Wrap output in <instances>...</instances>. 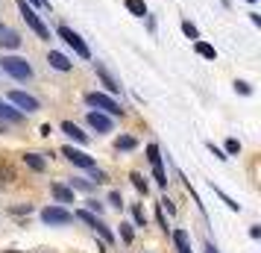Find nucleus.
I'll list each match as a JSON object with an SVG mask.
<instances>
[{
	"label": "nucleus",
	"instance_id": "f257e3e1",
	"mask_svg": "<svg viewBox=\"0 0 261 253\" xmlns=\"http://www.w3.org/2000/svg\"><path fill=\"white\" fill-rule=\"evenodd\" d=\"M0 71L15 77V80H33V65L24 56H3L0 59Z\"/></svg>",
	"mask_w": 261,
	"mask_h": 253
},
{
	"label": "nucleus",
	"instance_id": "f03ea898",
	"mask_svg": "<svg viewBox=\"0 0 261 253\" xmlns=\"http://www.w3.org/2000/svg\"><path fill=\"white\" fill-rule=\"evenodd\" d=\"M56 36H59L62 41H65V44H68V48H71L76 56H80V59H91V50H88V44L83 41V36H80L76 30L59 24V27H56Z\"/></svg>",
	"mask_w": 261,
	"mask_h": 253
},
{
	"label": "nucleus",
	"instance_id": "7ed1b4c3",
	"mask_svg": "<svg viewBox=\"0 0 261 253\" xmlns=\"http://www.w3.org/2000/svg\"><path fill=\"white\" fill-rule=\"evenodd\" d=\"M85 103L94 106L97 112H106V115H123V109H120L118 100L112 95H103V91H88L85 95Z\"/></svg>",
	"mask_w": 261,
	"mask_h": 253
},
{
	"label": "nucleus",
	"instance_id": "20e7f679",
	"mask_svg": "<svg viewBox=\"0 0 261 253\" xmlns=\"http://www.w3.org/2000/svg\"><path fill=\"white\" fill-rule=\"evenodd\" d=\"M18 9H21V18L27 21V27H30V30H33V33H36L38 38L50 41V30H47V24H44V21H41V18L36 15V9H33V6H27V0H18Z\"/></svg>",
	"mask_w": 261,
	"mask_h": 253
},
{
	"label": "nucleus",
	"instance_id": "39448f33",
	"mask_svg": "<svg viewBox=\"0 0 261 253\" xmlns=\"http://www.w3.org/2000/svg\"><path fill=\"white\" fill-rule=\"evenodd\" d=\"M41 221L50 227H65L73 221V212H68L65 206H47V209H41Z\"/></svg>",
	"mask_w": 261,
	"mask_h": 253
},
{
	"label": "nucleus",
	"instance_id": "423d86ee",
	"mask_svg": "<svg viewBox=\"0 0 261 253\" xmlns=\"http://www.w3.org/2000/svg\"><path fill=\"white\" fill-rule=\"evenodd\" d=\"M147 159H150V165H153L155 182H159L162 189H167V174H165V165H162V150H159V145H155V142H150V145H147Z\"/></svg>",
	"mask_w": 261,
	"mask_h": 253
},
{
	"label": "nucleus",
	"instance_id": "0eeeda50",
	"mask_svg": "<svg viewBox=\"0 0 261 253\" xmlns=\"http://www.w3.org/2000/svg\"><path fill=\"white\" fill-rule=\"evenodd\" d=\"M9 100H12L15 106L21 109V112H38V109H41L38 97L27 95V91H9Z\"/></svg>",
	"mask_w": 261,
	"mask_h": 253
},
{
	"label": "nucleus",
	"instance_id": "6e6552de",
	"mask_svg": "<svg viewBox=\"0 0 261 253\" xmlns=\"http://www.w3.org/2000/svg\"><path fill=\"white\" fill-rule=\"evenodd\" d=\"M62 156L68 159V162H73L76 168H85V171L94 168V159L88 156V153H83V150H73V147H62Z\"/></svg>",
	"mask_w": 261,
	"mask_h": 253
},
{
	"label": "nucleus",
	"instance_id": "1a4fd4ad",
	"mask_svg": "<svg viewBox=\"0 0 261 253\" xmlns=\"http://www.w3.org/2000/svg\"><path fill=\"white\" fill-rule=\"evenodd\" d=\"M47 65L53 68V71H62V74L73 71V62L68 59L65 53H59V50H50V53H47Z\"/></svg>",
	"mask_w": 261,
	"mask_h": 253
},
{
	"label": "nucleus",
	"instance_id": "9d476101",
	"mask_svg": "<svg viewBox=\"0 0 261 253\" xmlns=\"http://www.w3.org/2000/svg\"><path fill=\"white\" fill-rule=\"evenodd\" d=\"M94 71H97V77H100V83L106 85V91H109V95H118V91H120V85H118V80H115V77L109 74V68L103 65V62H97V65H94Z\"/></svg>",
	"mask_w": 261,
	"mask_h": 253
},
{
	"label": "nucleus",
	"instance_id": "9b49d317",
	"mask_svg": "<svg viewBox=\"0 0 261 253\" xmlns=\"http://www.w3.org/2000/svg\"><path fill=\"white\" fill-rule=\"evenodd\" d=\"M21 44H24V38L18 36L15 30H9V27H6V30L0 33V48H3V50H18Z\"/></svg>",
	"mask_w": 261,
	"mask_h": 253
},
{
	"label": "nucleus",
	"instance_id": "f8f14e48",
	"mask_svg": "<svg viewBox=\"0 0 261 253\" xmlns=\"http://www.w3.org/2000/svg\"><path fill=\"white\" fill-rule=\"evenodd\" d=\"M88 124L94 130H100V133H112V118L106 112H88Z\"/></svg>",
	"mask_w": 261,
	"mask_h": 253
},
{
	"label": "nucleus",
	"instance_id": "ddd939ff",
	"mask_svg": "<svg viewBox=\"0 0 261 253\" xmlns=\"http://www.w3.org/2000/svg\"><path fill=\"white\" fill-rule=\"evenodd\" d=\"M50 194H53L59 203H73V189L62 186V182H53V186H50Z\"/></svg>",
	"mask_w": 261,
	"mask_h": 253
},
{
	"label": "nucleus",
	"instance_id": "4468645a",
	"mask_svg": "<svg viewBox=\"0 0 261 253\" xmlns=\"http://www.w3.org/2000/svg\"><path fill=\"white\" fill-rule=\"evenodd\" d=\"M0 118L9 121V124H18V121H24V112L21 109H12L6 100H0Z\"/></svg>",
	"mask_w": 261,
	"mask_h": 253
},
{
	"label": "nucleus",
	"instance_id": "2eb2a0df",
	"mask_svg": "<svg viewBox=\"0 0 261 253\" xmlns=\"http://www.w3.org/2000/svg\"><path fill=\"white\" fill-rule=\"evenodd\" d=\"M194 53H197V56H202V59H208V62L217 59V50H214L208 41H202V38H197V41H194Z\"/></svg>",
	"mask_w": 261,
	"mask_h": 253
},
{
	"label": "nucleus",
	"instance_id": "dca6fc26",
	"mask_svg": "<svg viewBox=\"0 0 261 253\" xmlns=\"http://www.w3.org/2000/svg\"><path fill=\"white\" fill-rule=\"evenodd\" d=\"M62 133H68V135L73 139V142H80V145H85V142H88V135H85L83 130H80V127L73 124V121H65V124H62Z\"/></svg>",
	"mask_w": 261,
	"mask_h": 253
},
{
	"label": "nucleus",
	"instance_id": "f3484780",
	"mask_svg": "<svg viewBox=\"0 0 261 253\" xmlns=\"http://www.w3.org/2000/svg\"><path fill=\"white\" fill-rule=\"evenodd\" d=\"M24 162H27V168H33V171L47 168V159L41 156V153H24Z\"/></svg>",
	"mask_w": 261,
	"mask_h": 253
},
{
	"label": "nucleus",
	"instance_id": "a211bd4d",
	"mask_svg": "<svg viewBox=\"0 0 261 253\" xmlns=\"http://www.w3.org/2000/svg\"><path fill=\"white\" fill-rule=\"evenodd\" d=\"M123 6H126L129 15H135V18H147V3H144V0H123Z\"/></svg>",
	"mask_w": 261,
	"mask_h": 253
},
{
	"label": "nucleus",
	"instance_id": "6ab92c4d",
	"mask_svg": "<svg viewBox=\"0 0 261 253\" xmlns=\"http://www.w3.org/2000/svg\"><path fill=\"white\" fill-rule=\"evenodd\" d=\"M173 244H176V250H179V253H191L188 233H185V229H173Z\"/></svg>",
	"mask_w": 261,
	"mask_h": 253
},
{
	"label": "nucleus",
	"instance_id": "aec40b11",
	"mask_svg": "<svg viewBox=\"0 0 261 253\" xmlns=\"http://www.w3.org/2000/svg\"><path fill=\"white\" fill-rule=\"evenodd\" d=\"M12 180H15V168L3 156H0V186H9Z\"/></svg>",
	"mask_w": 261,
	"mask_h": 253
},
{
	"label": "nucleus",
	"instance_id": "412c9836",
	"mask_svg": "<svg viewBox=\"0 0 261 253\" xmlns=\"http://www.w3.org/2000/svg\"><path fill=\"white\" fill-rule=\"evenodd\" d=\"M135 147H138V142L132 135H120L118 142H115V150H135Z\"/></svg>",
	"mask_w": 261,
	"mask_h": 253
},
{
	"label": "nucleus",
	"instance_id": "4be33fe9",
	"mask_svg": "<svg viewBox=\"0 0 261 253\" xmlns=\"http://www.w3.org/2000/svg\"><path fill=\"white\" fill-rule=\"evenodd\" d=\"M182 33H185L191 41H197V38H200V30H197V24H191V21H182Z\"/></svg>",
	"mask_w": 261,
	"mask_h": 253
},
{
	"label": "nucleus",
	"instance_id": "5701e85b",
	"mask_svg": "<svg viewBox=\"0 0 261 253\" xmlns=\"http://www.w3.org/2000/svg\"><path fill=\"white\" fill-rule=\"evenodd\" d=\"M129 180H132V186H135V189H138L141 194H147V180H144V177L138 174V171H132V174H129Z\"/></svg>",
	"mask_w": 261,
	"mask_h": 253
},
{
	"label": "nucleus",
	"instance_id": "b1692460",
	"mask_svg": "<svg viewBox=\"0 0 261 253\" xmlns=\"http://www.w3.org/2000/svg\"><path fill=\"white\" fill-rule=\"evenodd\" d=\"M71 189H80V192H91V189H94V182H91V180H76V177H73V180H71Z\"/></svg>",
	"mask_w": 261,
	"mask_h": 253
},
{
	"label": "nucleus",
	"instance_id": "393cba45",
	"mask_svg": "<svg viewBox=\"0 0 261 253\" xmlns=\"http://www.w3.org/2000/svg\"><path fill=\"white\" fill-rule=\"evenodd\" d=\"M212 189H214V194H220V200H223V203L229 206V209H235V212H238V209H241V206H238L235 200H232V197H229V194H223V192H220V189H217V186H214V182H212Z\"/></svg>",
	"mask_w": 261,
	"mask_h": 253
},
{
	"label": "nucleus",
	"instance_id": "a878e982",
	"mask_svg": "<svg viewBox=\"0 0 261 253\" xmlns=\"http://www.w3.org/2000/svg\"><path fill=\"white\" fill-rule=\"evenodd\" d=\"M132 218H135V224H138V227H144V224H147V215H144V209L138 203L132 206Z\"/></svg>",
	"mask_w": 261,
	"mask_h": 253
},
{
	"label": "nucleus",
	"instance_id": "bb28decb",
	"mask_svg": "<svg viewBox=\"0 0 261 253\" xmlns=\"http://www.w3.org/2000/svg\"><path fill=\"white\" fill-rule=\"evenodd\" d=\"M94 229H97V233H100V236H103V239L109 241V244H112V241H115V236H112V229H109L106 224H103V221H97V227H94Z\"/></svg>",
	"mask_w": 261,
	"mask_h": 253
},
{
	"label": "nucleus",
	"instance_id": "cd10ccee",
	"mask_svg": "<svg viewBox=\"0 0 261 253\" xmlns=\"http://www.w3.org/2000/svg\"><path fill=\"white\" fill-rule=\"evenodd\" d=\"M235 91H238V95H244V97H249V95H252V85L244 83V80H238V83H235Z\"/></svg>",
	"mask_w": 261,
	"mask_h": 253
},
{
	"label": "nucleus",
	"instance_id": "c85d7f7f",
	"mask_svg": "<svg viewBox=\"0 0 261 253\" xmlns=\"http://www.w3.org/2000/svg\"><path fill=\"white\" fill-rule=\"evenodd\" d=\"M226 153H232V156L241 153V142H238V139H229V142H226Z\"/></svg>",
	"mask_w": 261,
	"mask_h": 253
},
{
	"label": "nucleus",
	"instance_id": "c756f323",
	"mask_svg": "<svg viewBox=\"0 0 261 253\" xmlns=\"http://www.w3.org/2000/svg\"><path fill=\"white\" fill-rule=\"evenodd\" d=\"M120 236H123V241H126V244L132 241V227H129V224H120Z\"/></svg>",
	"mask_w": 261,
	"mask_h": 253
},
{
	"label": "nucleus",
	"instance_id": "7c9ffc66",
	"mask_svg": "<svg viewBox=\"0 0 261 253\" xmlns=\"http://www.w3.org/2000/svg\"><path fill=\"white\" fill-rule=\"evenodd\" d=\"M208 150H212V153H214L217 159H220V162H226V159H229V156L223 153V150H220V147H214V142H208Z\"/></svg>",
	"mask_w": 261,
	"mask_h": 253
},
{
	"label": "nucleus",
	"instance_id": "2f4dec72",
	"mask_svg": "<svg viewBox=\"0 0 261 253\" xmlns=\"http://www.w3.org/2000/svg\"><path fill=\"white\" fill-rule=\"evenodd\" d=\"M109 203L120 209V206H123V197H120V192H112V194H109Z\"/></svg>",
	"mask_w": 261,
	"mask_h": 253
},
{
	"label": "nucleus",
	"instance_id": "473e14b6",
	"mask_svg": "<svg viewBox=\"0 0 261 253\" xmlns=\"http://www.w3.org/2000/svg\"><path fill=\"white\" fill-rule=\"evenodd\" d=\"M88 212H97V215H103V203H100V200H88Z\"/></svg>",
	"mask_w": 261,
	"mask_h": 253
},
{
	"label": "nucleus",
	"instance_id": "72a5a7b5",
	"mask_svg": "<svg viewBox=\"0 0 261 253\" xmlns=\"http://www.w3.org/2000/svg\"><path fill=\"white\" fill-rule=\"evenodd\" d=\"M91 180H94V182H106V174H103V171H97V165H94V168H91Z\"/></svg>",
	"mask_w": 261,
	"mask_h": 253
},
{
	"label": "nucleus",
	"instance_id": "f704fd0d",
	"mask_svg": "<svg viewBox=\"0 0 261 253\" xmlns=\"http://www.w3.org/2000/svg\"><path fill=\"white\" fill-rule=\"evenodd\" d=\"M249 21H252L255 27H261V15L258 12H249Z\"/></svg>",
	"mask_w": 261,
	"mask_h": 253
},
{
	"label": "nucleus",
	"instance_id": "c9c22d12",
	"mask_svg": "<svg viewBox=\"0 0 261 253\" xmlns=\"http://www.w3.org/2000/svg\"><path fill=\"white\" fill-rule=\"evenodd\" d=\"M249 236L252 239H261V227H249Z\"/></svg>",
	"mask_w": 261,
	"mask_h": 253
},
{
	"label": "nucleus",
	"instance_id": "e433bc0d",
	"mask_svg": "<svg viewBox=\"0 0 261 253\" xmlns=\"http://www.w3.org/2000/svg\"><path fill=\"white\" fill-rule=\"evenodd\" d=\"M33 3H36V6H41V9H47V6H50L47 0H33Z\"/></svg>",
	"mask_w": 261,
	"mask_h": 253
},
{
	"label": "nucleus",
	"instance_id": "4c0bfd02",
	"mask_svg": "<svg viewBox=\"0 0 261 253\" xmlns=\"http://www.w3.org/2000/svg\"><path fill=\"white\" fill-rule=\"evenodd\" d=\"M205 253H217L214 250V244H205Z\"/></svg>",
	"mask_w": 261,
	"mask_h": 253
},
{
	"label": "nucleus",
	"instance_id": "58836bf2",
	"mask_svg": "<svg viewBox=\"0 0 261 253\" xmlns=\"http://www.w3.org/2000/svg\"><path fill=\"white\" fill-rule=\"evenodd\" d=\"M3 133H6V127H0V135H3Z\"/></svg>",
	"mask_w": 261,
	"mask_h": 253
},
{
	"label": "nucleus",
	"instance_id": "ea45409f",
	"mask_svg": "<svg viewBox=\"0 0 261 253\" xmlns=\"http://www.w3.org/2000/svg\"><path fill=\"white\" fill-rule=\"evenodd\" d=\"M3 30H6V24H0V33H3Z\"/></svg>",
	"mask_w": 261,
	"mask_h": 253
},
{
	"label": "nucleus",
	"instance_id": "a19ab883",
	"mask_svg": "<svg viewBox=\"0 0 261 253\" xmlns=\"http://www.w3.org/2000/svg\"><path fill=\"white\" fill-rule=\"evenodd\" d=\"M3 253H18V250H3Z\"/></svg>",
	"mask_w": 261,
	"mask_h": 253
},
{
	"label": "nucleus",
	"instance_id": "79ce46f5",
	"mask_svg": "<svg viewBox=\"0 0 261 253\" xmlns=\"http://www.w3.org/2000/svg\"><path fill=\"white\" fill-rule=\"evenodd\" d=\"M247 3H255V0H247Z\"/></svg>",
	"mask_w": 261,
	"mask_h": 253
}]
</instances>
